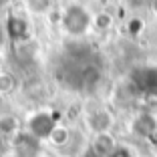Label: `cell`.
<instances>
[{
	"label": "cell",
	"mask_w": 157,
	"mask_h": 157,
	"mask_svg": "<svg viewBox=\"0 0 157 157\" xmlns=\"http://www.w3.org/2000/svg\"><path fill=\"white\" fill-rule=\"evenodd\" d=\"M111 24H113L111 14L101 12V14H97V16L93 18V26L97 28V30H107V28H111Z\"/></svg>",
	"instance_id": "14"
},
{
	"label": "cell",
	"mask_w": 157,
	"mask_h": 157,
	"mask_svg": "<svg viewBox=\"0 0 157 157\" xmlns=\"http://www.w3.org/2000/svg\"><path fill=\"white\" fill-rule=\"evenodd\" d=\"M149 4H151V10H153V12L157 14V0H151V2H149Z\"/></svg>",
	"instance_id": "17"
},
{
	"label": "cell",
	"mask_w": 157,
	"mask_h": 157,
	"mask_svg": "<svg viewBox=\"0 0 157 157\" xmlns=\"http://www.w3.org/2000/svg\"><path fill=\"white\" fill-rule=\"evenodd\" d=\"M109 157H133V155H131L129 149H125V147H115V151H113Z\"/></svg>",
	"instance_id": "16"
},
{
	"label": "cell",
	"mask_w": 157,
	"mask_h": 157,
	"mask_svg": "<svg viewBox=\"0 0 157 157\" xmlns=\"http://www.w3.org/2000/svg\"><path fill=\"white\" fill-rule=\"evenodd\" d=\"M56 127V121L51 113L40 111V113H34L33 117H28V123H26V133H30L33 137H36L38 141H44V139L51 137L52 129Z\"/></svg>",
	"instance_id": "2"
},
{
	"label": "cell",
	"mask_w": 157,
	"mask_h": 157,
	"mask_svg": "<svg viewBox=\"0 0 157 157\" xmlns=\"http://www.w3.org/2000/svg\"><path fill=\"white\" fill-rule=\"evenodd\" d=\"M133 83L139 91L147 93V95H155L157 93V69H151V67L139 69L133 75Z\"/></svg>",
	"instance_id": "4"
},
{
	"label": "cell",
	"mask_w": 157,
	"mask_h": 157,
	"mask_svg": "<svg viewBox=\"0 0 157 157\" xmlns=\"http://www.w3.org/2000/svg\"><path fill=\"white\" fill-rule=\"evenodd\" d=\"M20 133V123L14 115L0 117V137H16Z\"/></svg>",
	"instance_id": "10"
},
{
	"label": "cell",
	"mask_w": 157,
	"mask_h": 157,
	"mask_svg": "<svg viewBox=\"0 0 157 157\" xmlns=\"http://www.w3.org/2000/svg\"><path fill=\"white\" fill-rule=\"evenodd\" d=\"M0 42H2V34H0Z\"/></svg>",
	"instance_id": "18"
},
{
	"label": "cell",
	"mask_w": 157,
	"mask_h": 157,
	"mask_svg": "<svg viewBox=\"0 0 157 157\" xmlns=\"http://www.w3.org/2000/svg\"><path fill=\"white\" fill-rule=\"evenodd\" d=\"M89 127H91V131L95 135L99 133H109L113 127V117L111 113L107 111H95L91 117H89Z\"/></svg>",
	"instance_id": "6"
},
{
	"label": "cell",
	"mask_w": 157,
	"mask_h": 157,
	"mask_svg": "<svg viewBox=\"0 0 157 157\" xmlns=\"http://www.w3.org/2000/svg\"><path fill=\"white\" fill-rule=\"evenodd\" d=\"M101 81V71L97 69V67H85L83 71H81V75H78V83H81V87L85 89V91H91L93 87H97V83Z\"/></svg>",
	"instance_id": "9"
},
{
	"label": "cell",
	"mask_w": 157,
	"mask_h": 157,
	"mask_svg": "<svg viewBox=\"0 0 157 157\" xmlns=\"http://www.w3.org/2000/svg\"><path fill=\"white\" fill-rule=\"evenodd\" d=\"M26 8L30 14H46L51 10V0H26Z\"/></svg>",
	"instance_id": "12"
},
{
	"label": "cell",
	"mask_w": 157,
	"mask_h": 157,
	"mask_svg": "<svg viewBox=\"0 0 157 157\" xmlns=\"http://www.w3.org/2000/svg\"><path fill=\"white\" fill-rule=\"evenodd\" d=\"M12 151H14V157H38L42 147H40V141L36 137H33L30 133H18L14 137Z\"/></svg>",
	"instance_id": "3"
},
{
	"label": "cell",
	"mask_w": 157,
	"mask_h": 157,
	"mask_svg": "<svg viewBox=\"0 0 157 157\" xmlns=\"http://www.w3.org/2000/svg\"><path fill=\"white\" fill-rule=\"evenodd\" d=\"M149 2H151V0H149Z\"/></svg>",
	"instance_id": "19"
},
{
	"label": "cell",
	"mask_w": 157,
	"mask_h": 157,
	"mask_svg": "<svg viewBox=\"0 0 157 157\" xmlns=\"http://www.w3.org/2000/svg\"><path fill=\"white\" fill-rule=\"evenodd\" d=\"M115 147H117V143L111 133H99V135H95V139L91 143V153L95 157H109L115 151Z\"/></svg>",
	"instance_id": "5"
},
{
	"label": "cell",
	"mask_w": 157,
	"mask_h": 157,
	"mask_svg": "<svg viewBox=\"0 0 157 157\" xmlns=\"http://www.w3.org/2000/svg\"><path fill=\"white\" fill-rule=\"evenodd\" d=\"M133 131L141 137H151V135L157 133V121L151 113H143V115H139L133 123Z\"/></svg>",
	"instance_id": "8"
},
{
	"label": "cell",
	"mask_w": 157,
	"mask_h": 157,
	"mask_svg": "<svg viewBox=\"0 0 157 157\" xmlns=\"http://www.w3.org/2000/svg\"><path fill=\"white\" fill-rule=\"evenodd\" d=\"M16 87V81L10 73H0V95H10Z\"/></svg>",
	"instance_id": "13"
},
{
	"label": "cell",
	"mask_w": 157,
	"mask_h": 157,
	"mask_svg": "<svg viewBox=\"0 0 157 157\" xmlns=\"http://www.w3.org/2000/svg\"><path fill=\"white\" fill-rule=\"evenodd\" d=\"M93 24L91 14L87 12V8H83L81 4H71L67 6L65 14H63V26L71 36H83Z\"/></svg>",
	"instance_id": "1"
},
{
	"label": "cell",
	"mask_w": 157,
	"mask_h": 157,
	"mask_svg": "<svg viewBox=\"0 0 157 157\" xmlns=\"http://www.w3.org/2000/svg\"><path fill=\"white\" fill-rule=\"evenodd\" d=\"M69 139H71V133L67 127H63V125H56L55 129H52L51 137H48V141H51L52 145H56V147H63V145L69 143Z\"/></svg>",
	"instance_id": "11"
},
{
	"label": "cell",
	"mask_w": 157,
	"mask_h": 157,
	"mask_svg": "<svg viewBox=\"0 0 157 157\" xmlns=\"http://www.w3.org/2000/svg\"><path fill=\"white\" fill-rule=\"evenodd\" d=\"M6 30H8V36L12 40H26L30 36V26H28L26 18H22V16H12L8 20Z\"/></svg>",
	"instance_id": "7"
},
{
	"label": "cell",
	"mask_w": 157,
	"mask_h": 157,
	"mask_svg": "<svg viewBox=\"0 0 157 157\" xmlns=\"http://www.w3.org/2000/svg\"><path fill=\"white\" fill-rule=\"evenodd\" d=\"M139 30H143V22H141V20H137V18H133L129 22V33L131 34H137Z\"/></svg>",
	"instance_id": "15"
}]
</instances>
